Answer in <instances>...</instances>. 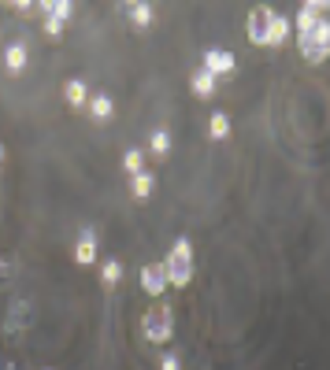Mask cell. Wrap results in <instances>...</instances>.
<instances>
[{
	"label": "cell",
	"instance_id": "11",
	"mask_svg": "<svg viewBox=\"0 0 330 370\" xmlns=\"http://www.w3.org/2000/svg\"><path fill=\"white\" fill-rule=\"evenodd\" d=\"M190 85H193L197 97H212V92H216V78L208 74L204 67H197V71L190 74Z\"/></svg>",
	"mask_w": 330,
	"mask_h": 370
},
{
	"label": "cell",
	"instance_id": "6",
	"mask_svg": "<svg viewBox=\"0 0 330 370\" xmlns=\"http://www.w3.org/2000/svg\"><path fill=\"white\" fill-rule=\"evenodd\" d=\"M164 267H193V245H190V237H178L175 245H171V256Z\"/></svg>",
	"mask_w": 330,
	"mask_h": 370
},
{
	"label": "cell",
	"instance_id": "15",
	"mask_svg": "<svg viewBox=\"0 0 330 370\" xmlns=\"http://www.w3.org/2000/svg\"><path fill=\"white\" fill-rule=\"evenodd\" d=\"M149 152H152V156H167V152H171V134H167V130H152Z\"/></svg>",
	"mask_w": 330,
	"mask_h": 370
},
{
	"label": "cell",
	"instance_id": "20",
	"mask_svg": "<svg viewBox=\"0 0 330 370\" xmlns=\"http://www.w3.org/2000/svg\"><path fill=\"white\" fill-rule=\"evenodd\" d=\"M160 370H182V355L178 352H167L160 359Z\"/></svg>",
	"mask_w": 330,
	"mask_h": 370
},
{
	"label": "cell",
	"instance_id": "18",
	"mask_svg": "<svg viewBox=\"0 0 330 370\" xmlns=\"http://www.w3.org/2000/svg\"><path fill=\"white\" fill-rule=\"evenodd\" d=\"M119 278H123V263H119V259H108V263L100 267V282L112 289V285L119 282Z\"/></svg>",
	"mask_w": 330,
	"mask_h": 370
},
{
	"label": "cell",
	"instance_id": "9",
	"mask_svg": "<svg viewBox=\"0 0 330 370\" xmlns=\"http://www.w3.org/2000/svg\"><path fill=\"white\" fill-rule=\"evenodd\" d=\"M289 34H293V26H289V19L282 15V11H275V19H271V30H268V45H282Z\"/></svg>",
	"mask_w": 330,
	"mask_h": 370
},
{
	"label": "cell",
	"instance_id": "17",
	"mask_svg": "<svg viewBox=\"0 0 330 370\" xmlns=\"http://www.w3.org/2000/svg\"><path fill=\"white\" fill-rule=\"evenodd\" d=\"M164 270H167V285H175V289L190 285V278H193V267H164Z\"/></svg>",
	"mask_w": 330,
	"mask_h": 370
},
{
	"label": "cell",
	"instance_id": "14",
	"mask_svg": "<svg viewBox=\"0 0 330 370\" xmlns=\"http://www.w3.org/2000/svg\"><path fill=\"white\" fill-rule=\"evenodd\" d=\"M152 185H156V178L149 174V170H141V174H134V178H130V193H134L138 200H145V196L152 193Z\"/></svg>",
	"mask_w": 330,
	"mask_h": 370
},
{
	"label": "cell",
	"instance_id": "5",
	"mask_svg": "<svg viewBox=\"0 0 330 370\" xmlns=\"http://www.w3.org/2000/svg\"><path fill=\"white\" fill-rule=\"evenodd\" d=\"M141 289L149 296H160L167 289V270L160 267V263H149V267H141Z\"/></svg>",
	"mask_w": 330,
	"mask_h": 370
},
{
	"label": "cell",
	"instance_id": "13",
	"mask_svg": "<svg viewBox=\"0 0 330 370\" xmlns=\"http://www.w3.org/2000/svg\"><path fill=\"white\" fill-rule=\"evenodd\" d=\"M63 100H67L71 108H82V104H89V89H86V82H67V85H63Z\"/></svg>",
	"mask_w": 330,
	"mask_h": 370
},
{
	"label": "cell",
	"instance_id": "8",
	"mask_svg": "<svg viewBox=\"0 0 330 370\" xmlns=\"http://www.w3.org/2000/svg\"><path fill=\"white\" fill-rule=\"evenodd\" d=\"M89 115L97 118V123H104V118H112V111H115V104H112V97L108 92H97V97H89Z\"/></svg>",
	"mask_w": 330,
	"mask_h": 370
},
{
	"label": "cell",
	"instance_id": "7",
	"mask_svg": "<svg viewBox=\"0 0 330 370\" xmlns=\"http://www.w3.org/2000/svg\"><path fill=\"white\" fill-rule=\"evenodd\" d=\"M208 137H212V141L230 137V115L227 111H212V115H208Z\"/></svg>",
	"mask_w": 330,
	"mask_h": 370
},
{
	"label": "cell",
	"instance_id": "21",
	"mask_svg": "<svg viewBox=\"0 0 330 370\" xmlns=\"http://www.w3.org/2000/svg\"><path fill=\"white\" fill-rule=\"evenodd\" d=\"M0 160H4V149H0Z\"/></svg>",
	"mask_w": 330,
	"mask_h": 370
},
{
	"label": "cell",
	"instance_id": "4",
	"mask_svg": "<svg viewBox=\"0 0 330 370\" xmlns=\"http://www.w3.org/2000/svg\"><path fill=\"white\" fill-rule=\"evenodd\" d=\"M234 67H237L234 52H227V48H208V52H204V71L212 74V78H219V74H230Z\"/></svg>",
	"mask_w": 330,
	"mask_h": 370
},
{
	"label": "cell",
	"instance_id": "12",
	"mask_svg": "<svg viewBox=\"0 0 330 370\" xmlns=\"http://www.w3.org/2000/svg\"><path fill=\"white\" fill-rule=\"evenodd\" d=\"M74 259L82 263V267H89V263L97 259V237L93 233H82V241H78V248H74Z\"/></svg>",
	"mask_w": 330,
	"mask_h": 370
},
{
	"label": "cell",
	"instance_id": "10",
	"mask_svg": "<svg viewBox=\"0 0 330 370\" xmlns=\"http://www.w3.org/2000/svg\"><path fill=\"white\" fill-rule=\"evenodd\" d=\"M26 60H30V52H26V45H8V52H4V67L11 71V74H19L22 67H26Z\"/></svg>",
	"mask_w": 330,
	"mask_h": 370
},
{
	"label": "cell",
	"instance_id": "2",
	"mask_svg": "<svg viewBox=\"0 0 330 370\" xmlns=\"http://www.w3.org/2000/svg\"><path fill=\"white\" fill-rule=\"evenodd\" d=\"M271 19H275V8H268V4L253 8V15H249V41H253V45H268Z\"/></svg>",
	"mask_w": 330,
	"mask_h": 370
},
{
	"label": "cell",
	"instance_id": "16",
	"mask_svg": "<svg viewBox=\"0 0 330 370\" xmlns=\"http://www.w3.org/2000/svg\"><path fill=\"white\" fill-rule=\"evenodd\" d=\"M126 15H130V22H134V26H141V30H145V26L152 22V8L149 4H130Z\"/></svg>",
	"mask_w": 330,
	"mask_h": 370
},
{
	"label": "cell",
	"instance_id": "1",
	"mask_svg": "<svg viewBox=\"0 0 330 370\" xmlns=\"http://www.w3.org/2000/svg\"><path fill=\"white\" fill-rule=\"evenodd\" d=\"M297 45H301V52H305L308 63H323L330 56V22L319 19V22H315V30L305 37V41H297Z\"/></svg>",
	"mask_w": 330,
	"mask_h": 370
},
{
	"label": "cell",
	"instance_id": "19",
	"mask_svg": "<svg viewBox=\"0 0 330 370\" xmlns=\"http://www.w3.org/2000/svg\"><path fill=\"white\" fill-rule=\"evenodd\" d=\"M123 167H126V174H130V178L141 174V170H145V156H141V149H130V152L123 156Z\"/></svg>",
	"mask_w": 330,
	"mask_h": 370
},
{
	"label": "cell",
	"instance_id": "3",
	"mask_svg": "<svg viewBox=\"0 0 330 370\" xmlns=\"http://www.w3.org/2000/svg\"><path fill=\"white\" fill-rule=\"evenodd\" d=\"M145 337L152 341V345H160V341L171 337V311H149L145 315Z\"/></svg>",
	"mask_w": 330,
	"mask_h": 370
}]
</instances>
